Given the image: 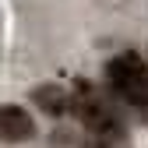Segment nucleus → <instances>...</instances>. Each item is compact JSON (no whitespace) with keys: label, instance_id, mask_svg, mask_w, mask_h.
<instances>
[{"label":"nucleus","instance_id":"nucleus-3","mask_svg":"<svg viewBox=\"0 0 148 148\" xmlns=\"http://www.w3.org/2000/svg\"><path fill=\"white\" fill-rule=\"evenodd\" d=\"M28 138H35L32 116L21 106H0V141L18 145V141H28Z\"/></svg>","mask_w":148,"mask_h":148},{"label":"nucleus","instance_id":"nucleus-4","mask_svg":"<svg viewBox=\"0 0 148 148\" xmlns=\"http://www.w3.org/2000/svg\"><path fill=\"white\" fill-rule=\"evenodd\" d=\"M32 99H35V106H42L46 113L60 116V113H67V106H71V92H64L60 85H39L32 92Z\"/></svg>","mask_w":148,"mask_h":148},{"label":"nucleus","instance_id":"nucleus-1","mask_svg":"<svg viewBox=\"0 0 148 148\" xmlns=\"http://www.w3.org/2000/svg\"><path fill=\"white\" fill-rule=\"evenodd\" d=\"M67 109H74L78 120H81L99 141H120V138H123V127H120L116 113H113L109 102L102 99V92H95L92 85H78V92L71 95V106H67Z\"/></svg>","mask_w":148,"mask_h":148},{"label":"nucleus","instance_id":"nucleus-5","mask_svg":"<svg viewBox=\"0 0 148 148\" xmlns=\"http://www.w3.org/2000/svg\"><path fill=\"white\" fill-rule=\"evenodd\" d=\"M145 109H148V106H145Z\"/></svg>","mask_w":148,"mask_h":148},{"label":"nucleus","instance_id":"nucleus-2","mask_svg":"<svg viewBox=\"0 0 148 148\" xmlns=\"http://www.w3.org/2000/svg\"><path fill=\"white\" fill-rule=\"evenodd\" d=\"M106 81L120 99L134 102V106H148V64L138 53H120L106 64Z\"/></svg>","mask_w":148,"mask_h":148}]
</instances>
